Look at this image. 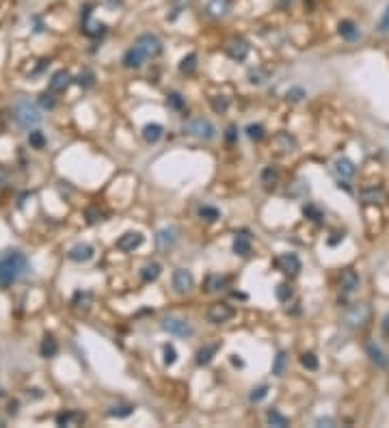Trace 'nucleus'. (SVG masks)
I'll use <instances>...</instances> for the list:
<instances>
[{"label": "nucleus", "instance_id": "864d4df0", "mask_svg": "<svg viewBox=\"0 0 389 428\" xmlns=\"http://www.w3.org/2000/svg\"><path fill=\"white\" fill-rule=\"evenodd\" d=\"M383 333H385V335H389V314L385 316V320H383Z\"/></svg>", "mask_w": 389, "mask_h": 428}, {"label": "nucleus", "instance_id": "39448f33", "mask_svg": "<svg viewBox=\"0 0 389 428\" xmlns=\"http://www.w3.org/2000/svg\"><path fill=\"white\" fill-rule=\"evenodd\" d=\"M162 329L167 331V333H171V335H177V337H188V335H192V326L186 322V320H182V318H175V316H167L162 320Z\"/></svg>", "mask_w": 389, "mask_h": 428}, {"label": "nucleus", "instance_id": "ddd939ff", "mask_svg": "<svg viewBox=\"0 0 389 428\" xmlns=\"http://www.w3.org/2000/svg\"><path fill=\"white\" fill-rule=\"evenodd\" d=\"M227 56L232 61H244L249 56V43L244 39H232L227 43Z\"/></svg>", "mask_w": 389, "mask_h": 428}, {"label": "nucleus", "instance_id": "4c0bfd02", "mask_svg": "<svg viewBox=\"0 0 389 428\" xmlns=\"http://www.w3.org/2000/svg\"><path fill=\"white\" fill-rule=\"evenodd\" d=\"M28 143H31L35 149H41L43 145H46V136H43L39 130H33V132L28 134Z\"/></svg>", "mask_w": 389, "mask_h": 428}, {"label": "nucleus", "instance_id": "c9c22d12", "mask_svg": "<svg viewBox=\"0 0 389 428\" xmlns=\"http://www.w3.org/2000/svg\"><path fill=\"white\" fill-rule=\"evenodd\" d=\"M277 178H279V171H277L272 164L266 166V169L262 171V182H264V184H275Z\"/></svg>", "mask_w": 389, "mask_h": 428}, {"label": "nucleus", "instance_id": "cd10ccee", "mask_svg": "<svg viewBox=\"0 0 389 428\" xmlns=\"http://www.w3.org/2000/svg\"><path fill=\"white\" fill-rule=\"evenodd\" d=\"M361 199L365 204H380V199H383V188H365L361 193Z\"/></svg>", "mask_w": 389, "mask_h": 428}, {"label": "nucleus", "instance_id": "2f4dec72", "mask_svg": "<svg viewBox=\"0 0 389 428\" xmlns=\"http://www.w3.org/2000/svg\"><path fill=\"white\" fill-rule=\"evenodd\" d=\"M199 216L212 223V221H219V219H221V212H219L216 208H212V206H201V208H199Z\"/></svg>", "mask_w": 389, "mask_h": 428}, {"label": "nucleus", "instance_id": "49530a36", "mask_svg": "<svg viewBox=\"0 0 389 428\" xmlns=\"http://www.w3.org/2000/svg\"><path fill=\"white\" fill-rule=\"evenodd\" d=\"M177 361V353H175V348H173L171 344L164 346V364L167 366H173Z\"/></svg>", "mask_w": 389, "mask_h": 428}, {"label": "nucleus", "instance_id": "5701e85b", "mask_svg": "<svg viewBox=\"0 0 389 428\" xmlns=\"http://www.w3.org/2000/svg\"><path fill=\"white\" fill-rule=\"evenodd\" d=\"M160 273H162V266L151 262V264H145L141 268V279L145 281V284H151V281H156L158 277H160Z\"/></svg>", "mask_w": 389, "mask_h": 428}, {"label": "nucleus", "instance_id": "e433bc0d", "mask_svg": "<svg viewBox=\"0 0 389 428\" xmlns=\"http://www.w3.org/2000/svg\"><path fill=\"white\" fill-rule=\"evenodd\" d=\"M244 132H247V136H249V139L259 141V139H262V136H264V128L259 126V123H249Z\"/></svg>", "mask_w": 389, "mask_h": 428}, {"label": "nucleus", "instance_id": "a211bd4d", "mask_svg": "<svg viewBox=\"0 0 389 428\" xmlns=\"http://www.w3.org/2000/svg\"><path fill=\"white\" fill-rule=\"evenodd\" d=\"M219 348H221V344L216 342V344H208V346H204V348H199L197 351V366H208L212 361V357L216 353H219Z\"/></svg>", "mask_w": 389, "mask_h": 428}, {"label": "nucleus", "instance_id": "f03ea898", "mask_svg": "<svg viewBox=\"0 0 389 428\" xmlns=\"http://www.w3.org/2000/svg\"><path fill=\"white\" fill-rule=\"evenodd\" d=\"M13 117H16L20 128L31 130L41 121V113H39V108L31 102V100H20V102L16 104V108H13Z\"/></svg>", "mask_w": 389, "mask_h": 428}, {"label": "nucleus", "instance_id": "412c9836", "mask_svg": "<svg viewBox=\"0 0 389 428\" xmlns=\"http://www.w3.org/2000/svg\"><path fill=\"white\" fill-rule=\"evenodd\" d=\"M162 134H164V128L160 123H147V126L143 128V139L147 143H158L162 139Z\"/></svg>", "mask_w": 389, "mask_h": 428}, {"label": "nucleus", "instance_id": "c756f323", "mask_svg": "<svg viewBox=\"0 0 389 428\" xmlns=\"http://www.w3.org/2000/svg\"><path fill=\"white\" fill-rule=\"evenodd\" d=\"M59 353V344H56V339L54 337H46L43 339V344H41V355L43 357H54V355Z\"/></svg>", "mask_w": 389, "mask_h": 428}, {"label": "nucleus", "instance_id": "a878e982", "mask_svg": "<svg viewBox=\"0 0 389 428\" xmlns=\"http://www.w3.org/2000/svg\"><path fill=\"white\" fill-rule=\"evenodd\" d=\"M225 286H227V279L221 277V275H210L206 279V292H221Z\"/></svg>", "mask_w": 389, "mask_h": 428}, {"label": "nucleus", "instance_id": "603ef678", "mask_svg": "<svg viewBox=\"0 0 389 428\" xmlns=\"http://www.w3.org/2000/svg\"><path fill=\"white\" fill-rule=\"evenodd\" d=\"M225 139H227V143H234V141H236V128H234V126H229V128H227Z\"/></svg>", "mask_w": 389, "mask_h": 428}, {"label": "nucleus", "instance_id": "9d476101", "mask_svg": "<svg viewBox=\"0 0 389 428\" xmlns=\"http://www.w3.org/2000/svg\"><path fill=\"white\" fill-rule=\"evenodd\" d=\"M194 286V279H192V275L190 271H186V268H177L175 273H173V288H175V292L179 294H186V292H190Z\"/></svg>", "mask_w": 389, "mask_h": 428}, {"label": "nucleus", "instance_id": "6e6552de", "mask_svg": "<svg viewBox=\"0 0 389 428\" xmlns=\"http://www.w3.org/2000/svg\"><path fill=\"white\" fill-rule=\"evenodd\" d=\"M367 318H370V307H367L365 303H357V305H352L346 311L344 322L348 326H361L367 322Z\"/></svg>", "mask_w": 389, "mask_h": 428}, {"label": "nucleus", "instance_id": "4468645a", "mask_svg": "<svg viewBox=\"0 0 389 428\" xmlns=\"http://www.w3.org/2000/svg\"><path fill=\"white\" fill-rule=\"evenodd\" d=\"M365 353H367V357L372 359V364H376L378 368H389V355L378 344L370 342V344L365 346Z\"/></svg>", "mask_w": 389, "mask_h": 428}, {"label": "nucleus", "instance_id": "4be33fe9", "mask_svg": "<svg viewBox=\"0 0 389 428\" xmlns=\"http://www.w3.org/2000/svg\"><path fill=\"white\" fill-rule=\"evenodd\" d=\"M359 284H361V281H359V275L355 273V271H344L342 273V290L344 292H355V290L359 288Z\"/></svg>", "mask_w": 389, "mask_h": 428}, {"label": "nucleus", "instance_id": "a19ab883", "mask_svg": "<svg viewBox=\"0 0 389 428\" xmlns=\"http://www.w3.org/2000/svg\"><path fill=\"white\" fill-rule=\"evenodd\" d=\"M301 364L305 366L307 370H318V357H316L314 353H305L301 357Z\"/></svg>", "mask_w": 389, "mask_h": 428}, {"label": "nucleus", "instance_id": "b1692460", "mask_svg": "<svg viewBox=\"0 0 389 428\" xmlns=\"http://www.w3.org/2000/svg\"><path fill=\"white\" fill-rule=\"evenodd\" d=\"M67 84H69V74H67V71H56L54 78L50 80V91L61 93V91L67 89Z\"/></svg>", "mask_w": 389, "mask_h": 428}, {"label": "nucleus", "instance_id": "7c9ffc66", "mask_svg": "<svg viewBox=\"0 0 389 428\" xmlns=\"http://www.w3.org/2000/svg\"><path fill=\"white\" fill-rule=\"evenodd\" d=\"M132 411H134L132 404H115V407L108 409V415L111 417H128V415H132Z\"/></svg>", "mask_w": 389, "mask_h": 428}, {"label": "nucleus", "instance_id": "393cba45", "mask_svg": "<svg viewBox=\"0 0 389 428\" xmlns=\"http://www.w3.org/2000/svg\"><path fill=\"white\" fill-rule=\"evenodd\" d=\"M266 422H268L270 426H277V428H285L287 424H290V419H287L283 413H279L277 409H268L266 411Z\"/></svg>", "mask_w": 389, "mask_h": 428}, {"label": "nucleus", "instance_id": "de8ad7c7", "mask_svg": "<svg viewBox=\"0 0 389 428\" xmlns=\"http://www.w3.org/2000/svg\"><path fill=\"white\" fill-rule=\"evenodd\" d=\"M169 104L175 108V111H184V98L179 96V93H169Z\"/></svg>", "mask_w": 389, "mask_h": 428}, {"label": "nucleus", "instance_id": "79ce46f5", "mask_svg": "<svg viewBox=\"0 0 389 428\" xmlns=\"http://www.w3.org/2000/svg\"><path fill=\"white\" fill-rule=\"evenodd\" d=\"M303 214H305V216H307V219H312V221H316V223H320V221H322V212H320V210H318V208H316V206H312V204H309V206H305V208H303Z\"/></svg>", "mask_w": 389, "mask_h": 428}, {"label": "nucleus", "instance_id": "c85d7f7f", "mask_svg": "<svg viewBox=\"0 0 389 428\" xmlns=\"http://www.w3.org/2000/svg\"><path fill=\"white\" fill-rule=\"evenodd\" d=\"M194 69H197V54L190 52L188 56H184L182 63H179V71H182V74H186V76H190Z\"/></svg>", "mask_w": 389, "mask_h": 428}, {"label": "nucleus", "instance_id": "0eeeda50", "mask_svg": "<svg viewBox=\"0 0 389 428\" xmlns=\"http://www.w3.org/2000/svg\"><path fill=\"white\" fill-rule=\"evenodd\" d=\"M275 266L283 275H290V277H297L301 273V260H299L297 253H281V255L275 260Z\"/></svg>", "mask_w": 389, "mask_h": 428}, {"label": "nucleus", "instance_id": "2eb2a0df", "mask_svg": "<svg viewBox=\"0 0 389 428\" xmlns=\"http://www.w3.org/2000/svg\"><path fill=\"white\" fill-rule=\"evenodd\" d=\"M67 258L71 262H89L93 258V246L91 244H76L74 249L67 253Z\"/></svg>", "mask_w": 389, "mask_h": 428}, {"label": "nucleus", "instance_id": "bb28decb", "mask_svg": "<svg viewBox=\"0 0 389 428\" xmlns=\"http://www.w3.org/2000/svg\"><path fill=\"white\" fill-rule=\"evenodd\" d=\"M227 11H229V0H212V3L208 5V13L214 18L225 16Z\"/></svg>", "mask_w": 389, "mask_h": 428}, {"label": "nucleus", "instance_id": "473e14b6", "mask_svg": "<svg viewBox=\"0 0 389 428\" xmlns=\"http://www.w3.org/2000/svg\"><path fill=\"white\" fill-rule=\"evenodd\" d=\"M266 80H268V71H264V69H251L249 71V82L251 84H264Z\"/></svg>", "mask_w": 389, "mask_h": 428}, {"label": "nucleus", "instance_id": "a18cd8bd", "mask_svg": "<svg viewBox=\"0 0 389 428\" xmlns=\"http://www.w3.org/2000/svg\"><path fill=\"white\" fill-rule=\"evenodd\" d=\"M91 303V294L89 292H78L74 296V307H86Z\"/></svg>", "mask_w": 389, "mask_h": 428}, {"label": "nucleus", "instance_id": "6ab92c4d", "mask_svg": "<svg viewBox=\"0 0 389 428\" xmlns=\"http://www.w3.org/2000/svg\"><path fill=\"white\" fill-rule=\"evenodd\" d=\"M335 173L342 180H350L352 176H355V164H352V160H348V158H337V160H335Z\"/></svg>", "mask_w": 389, "mask_h": 428}, {"label": "nucleus", "instance_id": "c03bdc74", "mask_svg": "<svg viewBox=\"0 0 389 428\" xmlns=\"http://www.w3.org/2000/svg\"><path fill=\"white\" fill-rule=\"evenodd\" d=\"M74 419H82V415H78V413H61V415L56 417V422H59V426H67L74 422Z\"/></svg>", "mask_w": 389, "mask_h": 428}, {"label": "nucleus", "instance_id": "f3484780", "mask_svg": "<svg viewBox=\"0 0 389 428\" xmlns=\"http://www.w3.org/2000/svg\"><path fill=\"white\" fill-rule=\"evenodd\" d=\"M337 31H340V35L346 39V41H355L359 35H361V31H359V26L355 24L352 20H342L340 22V26H337Z\"/></svg>", "mask_w": 389, "mask_h": 428}, {"label": "nucleus", "instance_id": "dca6fc26", "mask_svg": "<svg viewBox=\"0 0 389 428\" xmlns=\"http://www.w3.org/2000/svg\"><path fill=\"white\" fill-rule=\"evenodd\" d=\"M234 253H236V255H242V258H247L251 253V236L247 234V231L236 234V238H234Z\"/></svg>", "mask_w": 389, "mask_h": 428}, {"label": "nucleus", "instance_id": "f257e3e1", "mask_svg": "<svg viewBox=\"0 0 389 428\" xmlns=\"http://www.w3.org/2000/svg\"><path fill=\"white\" fill-rule=\"evenodd\" d=\"M28 273V260L22 251H3L0 253V286H11L22 275Z\"/></svg>", "mask_w": 389, "mask_h": 428}, {"label": "nucleus", "instance_id": "423d86ee", "mask_svg": "<svg viewBox=\"0 0 389 428\" xmlns=\"http://www.w3.org/2000/svg\"><path fill=\"white\" fill-rule=\"evenodd\" d=\"M234 314L236 311L229 303H214V305H210V309H208V320L214 324H225L232 320Z\"/></svg>", "mask_w": 389, "mask_h": 428}, {"label": "nucleus", "instance_id": "20e7f679", "mask_svg": "<svg viewBox=\"0 0 389 428\" xmlns=\"http://www.w3.org/2000/svg\"><path fill=\"white\" fill-rule=\"evenodd\" d=\"M177 238H179L177 227H173V225H169V227H162L156 234V249L160 251V253H169L173 246L177 244Z\"/></svg>", "mask_w": 389, "mask_h": 428}, {"label": "nucleus", "instance_id": "58836bf2", "mask_svg": "<svg viewBox=\"0 0 389 428\" xmlns=\"http://www.w3.org/2000/svg\"><path fill=\"white\" fill-rule=\"evenodd\" d=\"M210 104H212V108H214V113H225V111H227V106H229L227 98H223V96H214V98H210Z\"/></svg>", "mask_w": 389, "mask_h": 428}, {"label": "nucleus", "instance_id": "f8f14e48", "mask_svg": "<svg viewBox=\"0 0 389 428\" xmlns=\"http://www.w3.org/2000/svg\"><path fill=\"white\" fill-rule=\"evenodd\" d=\"M143 240H145V238H143L141 231H126V234L117 240V249L130 253V251L139 249V246L143 244Z\"/></svg>", "mask_w": 389, "mask_h": 428}, {"label": "nucleus", "instance_id": "3c124183", "mask_svg": "<svg viewBox=\"0 0 389 428\" xmlns=\"http://www.w3.org/2000/svg\"><path fill=\"white\" fill-rule=\"evenodd\" d=\"M316 424H318V426H324V424H327V426H333L335 419H333V417H318V419H316Z\"/></svg>", "mask_w": 389, "mask_h": 428}, {"label": "nucleus", "instance_id": "ea45409f", "mask_svg": "<svg viewBox=\"0 0 389 428\" xmlns=\"http://www.w3.org/2000/svg\"><path fill=\"white\" fill-rule=\"evenodd\" d=\"M305 96H307V93H305L303 87H292V89H287V93H285V98L290 100V102H301Z\"/></svg>", "mask_w": 389, "mask_h": 428}, {"label": "nucleus", "instance_id": "8fccbe9b", "mask_svg": "<svg viewBox=\"0 0 389 428\" xmlns=\"http://www.w3.org/2000/svg\"><path fill=\"white\" fill-rule=\"evenodd\" d=\"M39 102H41L43 108H52V106H54V100H52V96H48V93H43Z\"/></svg>", "mask_w": 389, "mask_h": 428}, {"label": "nucleus", "instance_id": "1a4fd4ad", "mask_svg": "<svg viewBox=\"0 0 389 428\" xmlns=\"http://www.w3.org/2000/svg\"><path fill=\"white\" fill-rule=\"evenodd\" d=\"M134 43H136V46H139V48L143 50V52H145V54L149 56V59H151V56H158V54L162 52V41L158 39L156 35H151V33L141 35V37L136 39Z\"/></svg>", "mask_w": 389, "mask_h": 428}, {"label": "nucleus", "instance_id": "f704fd0d", "mask_svg": "<svg viewBox=\"0 0 389 428\" xmlns=\"http://www.w3.org/2000/svg\"><path fill=\"white\" fill-rule=\"evenodd\" d=\"M275 294H277V299H279L281 303H287V301L292 299V288H290V284H279L277 290H275Z\"/></svg>", "mask_w": 389, "mask_h": 428}, {"label": "nucleus", "instance_id": "7ed1b4c3", "mask_svg": "<svg viewBox=\"0 0 389 428\" xmlns=\"http://www.w3.org/2000/svg\"><path fill=\"white\" fill-rule=\"evenodd\" d=\"M184 132L190 136H197V139H204V141H212L216 136V128H214V123L208 119H190L184 123Z\"/></svg>", "mask_w": 389, "mask_h": 428}, {"label": "nucleus", "instance_id": "aec40b11", "mask_svg": "<svg viewBox=\"0 0 389 428\" xmlns=\"http://www.w3.org/2000/svg\"><path fill=\"white\" fill-rule=\"evenodd\" d=\"M275 143H277V147L281 154H290V151H297V141L292 139L287 132H279L275 136Z\"/></svg>", "mask_w": 389, "mask_h": 428}, {"label": "nucleus", "instance_id": "09e8293b", "mask_svg": "<svg viewBox=\"0 0 389 428\" xmlns=\"http://www.w3.org/2000/svg\"><path fill=\"white\" fill-rule=\"evenodd\" d=\"M378 33L389 35V5H387V9H385V13H383V18L378 20Z\"/></svg>", "mask_w": 389, "mask_h": 428}, {"label": "nucleus", "instance_id": "72a5a7b5", "mask_svg": "<svg viewBox=\"0 0 389 428\" xmlns=\"http://www.w3.org/2000/svg\"><path fill=\"white\" fill-rule=\"evenodd\" d=\"M285 353L283 351H279L277 353V357H275V364H272V374L275 376H281L283 374V370H285Z\"/></svg>", "mask_w": 389, "mask_h": 428}, {"label": "nucleus", "instance_id": "37998d69", "mask_svg": "<svg viewBox=\"0 0 389 428\" xmlns=\"http://www.w3.org/2000/svg\"><path fill=\"white\" fill-rule=\"evenodd\" d=\"M266 396H268V387H266V385H262V387H257V389H253V391H251L249 400L257 404V402H262Z\"/></svg>", "mask_w": 389, "mask_h": 428}, {"label": "nucleus", "instance_id": "9b49d317", "mask_svg": "<svg viewBox=\"0 0 389 428\" xmlns=\"http://www.w3.org/2000/svg\"><path fill=\"white\" fill-rule=\"evenodd\" d=\"M147 59H149V56H147V54L143 52V50H141V48L134 43V46L130 48L128 52L124 54V61H121V63H124V67H128V69H139L141 65L145 63Z\"/></svg>", "mask_w": 389, "mask_h": 428}]
</instances>
